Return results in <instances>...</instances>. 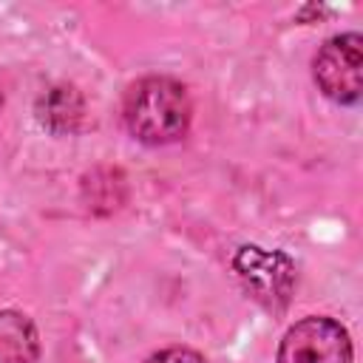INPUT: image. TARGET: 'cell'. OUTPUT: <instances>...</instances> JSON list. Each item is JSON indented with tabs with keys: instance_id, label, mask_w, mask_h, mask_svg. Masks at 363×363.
Masks as SVG:
<instances>
[{
	"instance_id": "1",
	"label": "cell",
	"mask_w": 363,
	"mask_h": 363,
	"mask_svg": "<svg viewBox=\"0 0 363 363\" xmlns=\"http://www.w3.org/2000/svg\"><path fill=\"white\" fill-rule=\"evenodd\" d=\"M122 116L133 139L145 145H170L187 133L193 102L179 79L150 74L128 88Z\"/></svg>"
},
{
	"instance_id": "2",
	"label": "cell",
	"mask_w": 363,
	"mask_h": 363,
	"mask_svg": "<svg viewBox=\"0 0 363 363\" xmlns=\"http://www.w3.org/2000/svg\"><path fill=\"white\" fill-rule=\"evenodd\" d=\"M312 77L332 102L357 105L363 91V37L357 31L329 37L312 60Z\"/></svg>"
},
{
	"instance_id": "3",
	"label": "cell",
	"mask_w": 363,
	"mask_h": 363,
	"mask_svg": "<svg viewBox=\"0 0 363 363\" xmlns=\"http://www.w3.org/2000/svg\"><path fill=\"white\" fill-rule=\"evenodd\" d=\"M278 363H352L349 332L326 315H309L286 329Z\"/></svg>"
},
{
	"instance_id": "4",
	"label": "cell",
	"mask_w": 363,
	"mask_h": 363,
	"mask_svg": "<svg viewBox=\"0 0 363 363\" xmlns=\"http://www.w3.org/2000/svg\"><path fill=\"white\" fill-rule=\"evenodd\" d=\"M233 267L244 286L252 292L255 301H261L267 309H284L289 301V292L295 286V264L289 255L261 247H241L233 258Z\"/></svg>"
},
{
	"instance_id": "5",
	"label": "cell",
	"mask_w": 363,
	"mask_h": 363,
	"mask_svg": "<svg viewBox=\"0 0 363 363\" xmlns=\"http://www.w3.org/2000/svg\"><path fill=\"white\" fill-rule=\"evenodd\" d=\"M34 111H37V122L48 133L68 136V133H77L85 119V99L74 85L60 82V85L48 88L45 94H40Z\"/></svg>"
},
{
	"instance_id": "6",
	"label": "cell",
	"mask_w": 363,
	"mask_h": 363,
	"mask_svg": "<svg viewBox=\"0 0 363 363\" xmlns=\"http://www.w3.org/2000/svg\"><path fill=\"white\" fill-rule=\"evenodd\" d=\"M40 332L17 309H0V363H37Z\"/></svg>"
},
{
	"instance_id": "7",
	"label": "cell",
	"mask_w": 363,
	"mask_h": 363,
	"mask_svg": "<svg viewBox=\"0 0 363 363\" xmlns=\"http://www.w3.org/2000/svg\"><path fill=\"white\" fill-rule=\"evenodd\" d=\"M145 363H207V360H204V354H199L196 349L170 346V349H162V352L150 354Z\"/></svg>"
},
{
	"instance_id": "8",
	"label": "cell",
	"mask_w": 363,
	"mask_h": 363,
	"mask_svg": "<svg viewBox=\"0 0 363 363\" xmlns=\"http://www.w3.org/2000/svg\"><path fill=\"white\" fill-rule=\"evenodd\" d=\"M0 108H3V91H0Z\"/></svg>"
}]
</instances>
